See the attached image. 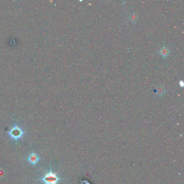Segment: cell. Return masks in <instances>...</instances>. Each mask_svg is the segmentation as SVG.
I'll use <instances>...</instances> for the list:
<instances>
[{
    "mask_svg": "<svg viewBox=\"0 0 184 184\" xmlns=\"http://www.w3.org/2000/svg\"><path fill=\"white\" fill-rule=\"evenodd\" d=\"M61 179L58 177L56 173L53 172L50 169L49 172L45 173L39 180L44 184H58Z\"/></svg>",
    "mask_w": 184,
    "mask_h": 184,
    "instance_id": "cell-1",
    "label": "cell"
},
{
    "mask_svg": "<svg viewBox=\"0 0 184 184\" xmlns=\"http://www.w3.org/2000/svg\"><path fill=\"white\" fill-rule=\"evenodd\" d=\"M25 134L23 130L17 126L15 125L12 129L8 132V135L9 136L10 138H12L13 140L17 141L21 139Z\"/></svg>",
    "mask_w": 184,
    "mask_h": 184,
    "instance_id": "cell-2",
    "label": "cell"
},
{
    "mask_svg": "<svg viewBox=\"0 0 184 184\" xmlns=\"http://www.w3.org/2000/svg\"><path fill=\"white\" fill-rule=\"evenodd\" d=\"M29 163H30L32 165H36L38 164L40 160V157L35 153H31L29 154L27 159Z\"/></svg>",
    "mask_w": 184,
    "mask_h": 184,
    "instance_id": "cell-3",
    "label": "cell"
},
{
    "mask_svg": "<svg viewBox=\"0 0 184 184\" xmlns=\"http://www.w3.org/2000/svg\"><path fill=\"white\" fill-rule=\"evenodd\" d=\"M158 53L164 59H165L170 55L171 51L167 46H164L160 48Z\"/></svg>",
    "mask_w": 184,
    "mask_h": 184,
    "instance_id": "cell-4",
    "label": "cell"
},
{
    "mask_svg": "<svg viewBox=\"0 0 184 184\" xmlns=\"http://www.w3.org/2000/svg\"><path fill=\"white\" fill-rule=\"evenodd\" d=\"M156 95L158 97H162L166 93V90L163 85H159L157 86L156 89L154 91Z\"/></svg>",
    "mask_w": 184,
    "mask_h": 184,
    "instance_id": "cell-5",
    "label": "cell"
},
{
    "mask_svg": "<svg viewBox=\"0 0 184 184\" xmlns=\"http://www.w3.org/2000/svg\"><path fill=\"white\" fill-rule=\"evenodd\" d=\"M128 19L130 21L132 22V23L135 25L138 22L139 16L135 12H131L130 14Z\"/></svg>",
    "mask_w": 184,
    "mask_h": 184,
    "instance_id": "cell-6",
    "label": "cell"
},
{
    "mask_svg": "<svg viewBox=\"0 0 184 184\" xmlns=\"http://www.w3.org/2000/svg\"><path fill=\"white\" fill-rule=\"evenodd\" d=\"M183 81H180V82H179V85L181 86V87H183Z\"/></svg>",
    "mask_w": 184,
    "mask_h": 184,
    "instance_id": "cell-7",
    "label": "cell"
}]
</instances>
